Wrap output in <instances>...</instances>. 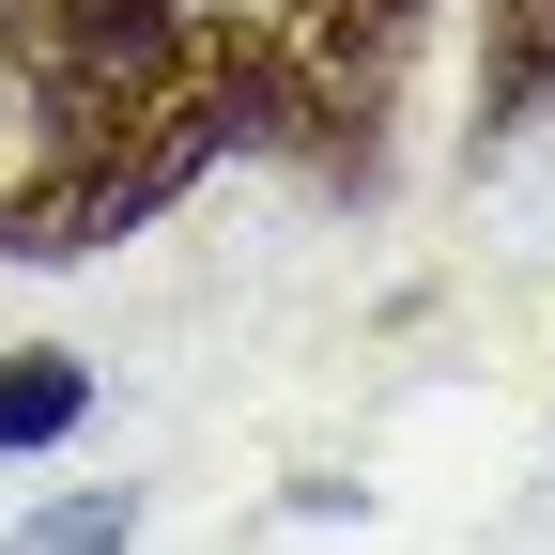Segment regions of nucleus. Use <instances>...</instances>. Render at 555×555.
<instances>
[{"mask_svg": "<svg viewBox=\"0 0 555 555\" xmlns=\"http://www.w3.org/2000/svg\"><path fill=\"white\" fill-rule=\"evenodd\" d=\"M139 540V494H62V509H31L0 555H124Z\"/></svg>", "mask_w": 555, "mask_h": 555, "instance_id": "f03ea898", "label": "nucleus"}, {"mask_svg": "<svg viewBox=\"0 0 555 555\" xmlns=\"http://www.w3.org/2000/svg\"><path fill=\"white\" fill-rule=\"evenodd\" d=\"M78 416H93V356H62V339H0V463H47Z\"/></svg>", "mask_w": 555, "mask_h": 555, "instance_id": "f257e3e1", "label": "nucleus"}]
</instances>
